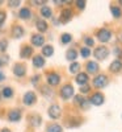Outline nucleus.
Returning a JSON list of instances; mask_svg holds the SVG:
<instances>
[{"mask_svg":"<svg viewBox=\"0 0 122 132\" xmlns=\"http://www.w3.org/2000/svg\"><path fill=\"white\" fill-rule=\"evenodd\" d=\"M93 54H95V57H96L97 60H101V61H103V60H105V58L109 56V50H108L106 46H98V48L95 49Z\"/></svg>","mask_w":122,"mask_h":132,"instance_id":"1","label":"nucleus"},{"mask_svg":"<svg viewBox=\"0 0 122 132\" xmlns=\"http://www.w3.org/2000/svg\"><path fill=\"white\" fill-rule=\"evenodd\" d=\"M23 102H24L25 106H33V104L37 102V95L33 93V91H28V93L24 94Z\"/></svg>","mask_w":122,"mask_h":132,"instance_id":"2","label":"nucleus"},{"mask_svg":"<svg viewBox=\"0 0 122 132\" xmlns=\"http://www.w3.org/2000/svg\"><path fill=\"white\" fill-rule=\"evenodd\" d=\"M106 85H108L106 75L101 74V75L95 77V79H93V86H95V87H97V89H103V87H105Z\"/></svg>","mask_w":122,"mask_h":132,"instance_id":"3","label":"nucleus"},{"mask_svg":"<svg viewBox=\"0 0 122 132\" xmlns=\"http://www.w3.org/2000/svg\"><path fill=\"white\" fill-rule=\"evenodd\" d=\"M72 95H74V87L71 85H64L60 89V96L64 99V101L70 99Z\"/></svg>","mask_w":122,"mask_h":132,"instance_id":"4","label":"nucleus"},{"mask_svg":"<svg viewBox=\"0 0 122 132\" xmlns=\"http://www.w3.org/2000/svg\"><path fill=\"white\" fill-rule=\"evenodd\" d=\"M47 114H49V116L51 119H58L60 116V114H62V110H60V107L58 104H51L49 107V110H47Z\"/></svg>","mask_w":122,"mask_h":132,"instance_id":"5","label":"nucleus"},{"mask_svg":"<svg viewBox=\"0 0 122 132\" xmlns=\"http://www.w3.org/2000/svg\"><path fill=\"white\" fill-rule=\"evenodd\" d=\"M110 37H112V32L108 30V29H105V28L100 29V30L97 32V38L101 41V42H108V41L110 40Z\"/></svg>","mask_w":122,"mask_h":132,"instance_id":"6","label":"nucleus"},{"mask_svg":"<svg viewBox=\"0 0 122 132\" xmlns=\"http://www.w3.org/2000/svg\"><path fill=\"white\" fill-rule=\"evenodd\" d=\"M88 101H89V103H92L95 106H101L104 103V95L101 93H96V94H93L89 99H88Z\"/></svg>","mask_w":122,"mask_h":132,"instance_id":"7","label":"nucleus"},{"mask_svg":"<svg viewBox=\"0 0 122 132\" xmlns=\"http://www.w3.org/2000/svg\"><path fill=\"white\" fill-rule=\"evenodd\" d=\"M46 79H47V83H49L50 86H57V85H59V82H60V75L57 74V73H49Z\"/></svg>","mask_w":122,"mask_h":132,"instance_id":"8","label":"nucleus"},{"mask_svg":"<svg viewBox=\"0 0 122 132\" xmlns=\"http://www.w3.org/2000/svg\"><path fill=\"white\" fill-rule=\"evenodd\" d=\"M26 73V68H25V65L23 63H16L13 66V74L16 77H18V78H21V77H24Z\"/></svg>","mask_w":122,"mask_h":132,"instance_id":"9","label":"nucleus"},{"mask_svg":"<svg viewBox=\"0 0 122 132\" xmlns=\"http://www.w3.org/2000/svg\"><path fill=\"white\" fill-rule=\"evenodd\" d=\"M21 119V111L17 108H13L8 112V120L9 122H20Z\"/></svg>","mask_w":122,"mask_h":132,"instance_id":"10","label":"nucleus"},{"mask_svg":"<svg viewBox=\"0 0 122 132\" xmlns=\"http://www.w3.org/2000/svg\"><path fill=\"white\" fill-rule=\"evenodd\" d=\"M30 41H32V45L34 46H42L43 44H45V37H43L42 35H33L30 37Z\"/></svg>","mask_w":122,"mask_h":132,"instance_id":"11","label":"nucleus"},{"mask_svg":"<svg viewBox=\"0 0 122 132\" xmlns=\"http://www.w3.org/2000/svg\"><path fill=\"white\" fill-rule=\"evenodd\" d=\"M71 19H72V12H71V11L70 9H63L60 16H59V21H60V23L66 24V23H68Z\"/></svg>","mask_w":122,"mask_h":132,"instance_id":"12","label":"nucleus"},{"mask_svg":"<svg viewBox=\"0 0 122 132\" xmlns=\"http://www.w3.org/2000/svg\"><path fill=\"white\" fill-rule=\"evenodd\" d=\"M30 56H33V48L29 46V45H24L23 48H21L20 57L21 58H29Z\"/></svg>","mask_w":122,"mask_h":132,"instance_id":"13","label":"nucleus"},{"mask_svg":"<svg viewBox=\"0 0 122 132\" xmlns=\"http://www.w3.org/2000/svg\"><path fill=\"white\" fill-rule=\"evenodd\" d=\"M24 33H25V30L21 25H13L12 27V36L15 38H21L24 36Z\"/></svg>","mask_w":122,"mask_h":132,"instance_id":"14","label":"nucleus"},{"mask_svg":"<svg viewBox=\"0 0 122 132\" xmlns=\"http://www.w3.org/2000/svg\"><path fill=\"white\" fill-rule=\"evenodd\" d=\"M29 123H30V126L32 127H39L41 126V123H42V119H41V116L39 115H37V114H33V115H30L29 116Z\"/></svg>","mask_w":122,"mask_h":132,"instance_id":"15","label":"nucleus"},{"mask_svg":"<svg viewBox=\"0 0 122 132\" xmlns=\"http://www.w3.org/2000/svg\"><path fill=\"white\" fill-rule=\"evenodd\" d=\"M33 66H34V68H38V69L43 68V66H45V58H43L42 56H39V54L34 56L33 57Z\"/></svg>","mask_w":122,"mask_h":132,"instance_id":"16","label":"nucleus"},{"mask_svg":"<svg viewBox=\"0 0 122 132\" xmlns=\"http://www.w3.org/2000/svg\"><path fill=\"white\" fill-rule=\"evenodd\" d=\"M109 69H110V71H112V73H119L122 70V61H119V60L113 61L112 63H110Z\"/></svg>","mask_w":122,"mask_h":132,"instance_id":"17","label":"nucleus"},{"mask_svg":"<svg viewBox=\"0 0 122 132\" xmlns=\"http://www.w3.org/2000/svg\"><path fill=\"white\" fill-rule=\"evenodd\" d=\"M18 17L20 19H23V20H28L32 17V11L28 8V7H24V8H21L20 9V12H18Z\"/></svg>","mask_w":122,"mask_h":132,"instance_id":"18","label":"nucleus"},{"mask_svg":"<svg viewBox=\"0 0 122 132\" xmlns=\"http://www.w3.org/2000/svg\"><path fill=\"white\" fill-rule=\"evenodd\" d=\"M0 93H2V96L5 98V99H9V98L13 96V90H12V87H9V86L3 87V90L0 91Z\"/></svg>","mask_w":122,"mask_h":132,"instance_id":"19","label":"nucleus"},{"mask_svg":"<svg viewBox=\"0 0 122 132\" xmlns=\"http://www.w3.org/2000/svg\"><path fill=\"white\" fill-rule=\"evenodd\" d=\"M87 70H88V73L95 74V73L98 71V65H97L96 62H93V61L88 62V63H87Z\"/></svg>","mask_w":122,"mask_h":132,"instance_id":"20","label":"nucleus"},{"mask_svg":"<svg viewBox=\"0 0 122 132\" xmlns=\"http://www.w3.org/2000/svg\"><path fill=\"white\" fill-rule=\"evenodd\" d=\"M36 27L38 29V32H46L47 30V23L45 20H37V23H36Z\"/></svg>","mask_w":122,"mask_h":132,"instance_id":"21","label":"nucleus"},{"mask_svg":"<svg viewBox=\"0 0 122 132\" xmlns=\"http://www.w3.org/2000/svg\"><path fill=\"white\" fill-rule=\"evenodd\" d=\"M53 53H54V48L51 45H45L42 48V57L43 56H45V57H51Z\"/></svg>","mask_w":122,"mask_h":132,"instance_id":"22","label":"nucleus"},{"mask_svg":"<svg viewBox=\"0 0 122 132\" xmlns=\"http://www.w3.org/2000/svg\"><path fill=\"white\" fill-rule=\"evenodd\" d=\"M76 82L79 83V85H82V86H84V85L88 82V75H87L85 73L77 74V77H76Z\"/></svg>","mask_w":122,"mask_h":132,"instance_id":"23","label":"nucleus"},{"mask_svg":"<svg viewBox=\"0 0 122 132\" xmlns=\"http://www.w3.org/2000/svg\"><path fill=\"white\" fill-rule=\"evenodd\" d=\"M41 16H42V17H45V19L51 17V16H53V13H51V8H49L47 5H43V7L41 8Z\"/></svg>","mask_w":122,"mask_h":132,"instance_id":"24","label":"nucleus"},{"mask_svg":"<svg viewBox=\"0 0 122 132\" xmlns=\"http://www.w3.org/2000/svg\"><path fill=\"white\" fill-rule=\"evenodd\" d=\"M46 132H63V129H62V127H60L59 124H57V123H53V124L47 126Z\"/></svg>","mask_w":122,"mask_h":132,"instance_id":"25","label":"nucleus"},{"mask_svg":"<svg viewBox=\"0 0 122 132\" xmlns=\"http://www.w3.org/2000/svg\"><path fill=\"white\" fill-rule=\"evenodd\" d=\"M76 57H77V52L75 49H70L67 52V54H66V58H67L68 61H75Z\"/></svg>","mask_w":122,"mask_h":132,"instance_id":"26","label":"nucleus"},{"mask_svg":"<svg viewBox=\"0 0 122 132\" xmlns=\"http://www.w3.org/2000/svg\"><path fill=\"white\" fill-rule=\"evenodd\" d=\"M71 40H72V37H71V35L70 33H63L62 35V37H60V42L62 44H68V42H71Z\"/></svg>","mask_w":122,"mask_h":132,"instance_id":"27","label":"nucleus"},{"mask_svg":"<svg viewBox=\"0 0 122 132\" xmlns=\"http://www.w3.org/2000/svg\"><path fill=\"white\" fill-rule=\"evenodd\" d=\"M79 70H80V65L77 63V62H74V63H71V65H70V73L76 74Z\"/></svg>","mask_w":122,"mask_h":132,"instance_id":"28","label":"nucleus"},{"mask_svg":"<svg viewBox=\"0 0 122 132\" xmlns=\"http://www.w3.org/2000/svg\"><path fill=\"white\" fill-rule=\"evenodd\" d=\"M110 11H112V13H113L114 17H119V16H121V9H119V7L112 5V7H110Z\"/></svg>","mask_w":122,"mask_h":132,"instance_id":"29","label":"nucleus"},{"mask_svg":"<svg viewBox=\"0 0 122 132\" xmlns=\"http://www.w3.org/2000/svg\"><path fill=\"white\" fill-rule=\"evenodd\" d=\"M41 91H42V94L45 95L46 98H49V96H51V95H53V91L49 89L47 86H43V87H41Z\"/></svg>","mask_w":122,"mask_h":132,"instance_id":"30","label":"nucleus"},{"mask_svg":"<svg viewBox=\"0 0 122 132\" xmlns=\"http://www.w3.org/2000/svg\"><path fill=\"white\" fill-rule=\"evenodd\" d=\"M80 54H82V57L87 58V57H89V56H91V50L88 49L87 46H84V48L80 49Z\"/></svg>","mask_w":122,"mask_h":132,"instance_id":"31","label":"nucleus"},{"mask_svg":"<svg viewBox=\"0 0 122 132\" xmlns=\"http://www.w3.org/2000/svg\"><path fill=\"white\" fill-rule=\"evenodd\" d=\"M79 124H80V119H77V118H74L72 122H68L67 123L68 127H76V126H79Z\"/></svg>","mask_w":122,"mask_h":132,"instance_id":"32","label":"nucleus"},{"mask_svg":"<svg viewBox=\"0 0 122 132\" xmlns=\"http://www.w3.org/2000/svg\"><path fill=\"white\" fill-rule=\"evenodd\" d=\"M7 46H8V41L5 38L0 41V52H5L7 50Z\"/></svg>","mask_w":122,"mask_h":132,"instance_id":"33","label":"nucleus"},{"mask_svg":"<svg viewBox=\"0 0 122 132\" xmlns=\"http://www.w3.org/2000/svg\"><path fill=\"white\" fill-rule=\"evenodd\" d=\"M20 3H21V2H18V0H11V2H8V5L12 7V8H15V7H18Z\"/></svg>","mask_w":122,"mask_h":132,"instance_id":"34","label":"nucleus"},{"mask_svg":"<svg viewBox=\"0 0 122 132\" xmlns=\"http://www.w3.org/2000/svg\"><path fill=\"white\" fill-rule=\"evenodd\" d=\"M89 104H91V103H89V101H88V99H85V98H84V101H83V102L80 103V107H82V108H84V110H87V108H88V106H89Z\"/></svg>","mask_w":122,"mask_h":132,"instance_id":"35","label":"nucleus"},{"mask_svg":"<svg viewBox=\"0 0 122 132\" xmlns=\"http://www.w3.org/2000/svg\"><path fill=\"white\" fill-rule=\"evenodd\" d=\"M76 5H77V8H79V9H84L85 2H84V0H77V2H76Z\"/></svg>","mask_w":122,"mask_h":132,"instance_id":"36","label":"nucleus"},{"mask_svg":"<svg viewBox=\"0 0 122 132\" xmlns=\"http://www.w3.org/2000/svg\"><path fill=\"white\" fill-rule=\"evenodd\" d=\"M5 19H7V15H5V12H3V11H0V25H2L4 21H5Z\"/></svg>","mask_w":122,"mask_h":132,"instance_id":"37","label":"nucleus"},{"mask_svg":"<svg viewBox=\"0 0 122 132\" xmlns=\"http://www.w3.org/2000/svg\"><path fill=\"white\" fill-rule=\"evenodd\" d=\"M0 61H2V63H3V65H5V63H8V61H9V57L7 56V54H3V56L0 57Z\"/></svg>","mask_w":122,"mask_h":132,"instance_id":"38","label":"nucleus"},{"mask_svg":"<svg viewBox=\"0 0 122 132\" xmlns=\"http://www.w3.org/2000/svg\"><path fill=\"white\" fill-rule=\"evenodd\" d=\"M84 101V98L83 96H80V95H77V96H75V104H77V106H80V103Z\"/></svg>","mask_w":122,"mask_h":132,"instance_id":"39","label":"nucleus"},{"mask_svg":"<svg viewBox=\"0 0 122 132\" xmlns=\"http://www.w3.org/2000/svg\"><path fill=\"white\" fill-rule=\"evenodd\" d=\"M89 90H91V87L88 86V85H84V86H82V87H80V91H82V93H84V94H85V93H88Z\"/></svg>","mask_w":122,"mask_h":132,"instance_id":"40","label":"nucleus"},{"mask_svg":"<svg viewBox=\"0 0 122 132\" xmlns=\"http://www.w3.org/2000/svg\"><path fill=\"white\" fill-rule=\"evenodd\" d=\"M85 45L92 46V45H93V38H91V37H85Z\"/></svg>","mask_w":122,"mask_h":132,"instance_id":"41","label":"nucleus"},{"mask_svg":"<svg viewBox=\"0 0 122 132\" xmlns=\"http://www.w3.org/2000/svg\"><path fill=\"white\" fill-rule=\"evenodd\" d=\"M38 81H39V75H34V77L32 78V83H34V85H36Z\"/></svg>","mask_w":122,"mask_h":132,"instance_id":"42","label":"nucleus"},{"mask_svg":"<svg viewBox=\"0 0 122 132\" xmlns=\"http://www.w3.org/2000/svg\"><path fill=\"white\" fill-rule=\"evenodd\" d=\"M32 3L34 4V5H43L46 2H37V0H36V2H32Z\"/></svg>","mask_w":122,"mask_h":132,"instance_id":"43","label":"nucleus"},{"mask_svg":"<svg viewBox=\"0 0 122 132\" xmlns=\"http://www.w3.org/2000/svg\"><path fill=\"white\" fill-rule=\"evenodd\" d=\"M5 79V75L2 73V71H0V82H2V81H4Z\"/></svg>","mask_w":122,"mask_h":132,"instance_id":"44","label":"nucleus"},{"mask_svg":"<svg viewBox=\"0 0 122 132\" xmlns=\"http://www.w3.org/2000/svg\"><path fill=\"white\" fill-rule=\"evenodd\" d=\"M54 3H55V4H58V5H60V4H63V3H66V2H59V0H55Z\"/></svg>","mask_w":122,"mask_h":132,"instance_id":"45","label":"nucleus"},{"mask_svg":"<svg viewBox=\"0 0 122 132\" xmlns=\"http://www.w3.org/2000/svg\"><path fill=\"white\" fill-rule=\"evenodd\" d=\"M116 52H117V54H118V57L122 58V50H116Z\"/></svg>","mask_w":122,"mask_h":132,"instance_id":"46","label":"nucleus"},{"mask_svg":"<svg viewBox=\"0 0 122 132\" xmlns=\"http://www.w3.org/2000/svg\"><path fill=\"white\" fill-rule=\"evenodd\" d=\"M2 132H11V129H8V128H3Z\"/></svg>","mask_w":122,"mask_h":132,"instance_id":"47","label":"nucleus"},{"mask_svg":"<svg viewBox=\"0 0 122 132\" xmlns=\"http://www.w3.org/2000/svg\"><path fill=\"white\" fill-rule=\"evenodd\" d=\"M2 66H3V63H2V61H0V68H2Z\"/></svg>","mask_w":122,"mask_h":132,"instance_id":"48","label":"nucleus"},{"mask_svg":"<svg viewBox=\"0 0 122 132\" xmlns=\"http://www.w3.org/2000/svg\"><path fill=\"white\" fill-rule=\"evenodd\" d=\"M119 3H121V5H122V0H121V2H119Z\"/></svg>","mask_w":122,"mask_h":132,"instance_id":"49","label":"nucleus"},{"mask_svg":"<svg viewBox=\"0 0 122 132\" xmlns=\"http://www.w3.org/2000/svg\"><path fill=\"white\" fill-rule=\"evenodd\" d=\"M0 98H2V93H0Z\"/></svg>","mask_w":122,"mask_h":132,"instance_id":"50","label":"nucleus"}]
</instances>
